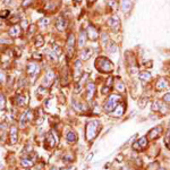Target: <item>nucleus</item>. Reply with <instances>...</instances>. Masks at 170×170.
<instances>
[{"instance_id": "e433bc0d", "label": "nucleus", "mask_w": 170, "mask_h": 170, "mask_svg": "<svg viewBox=\"0 0 170 170\" xmlns=\"http://www.w3.org/2000/svg\"><path fill=\"white\" fill-rule=\"evenodd\" d=\"M0 108L1 109H5L6 108V99L2 94H0Z\"/></svg>"}, {"instance_id": "7ed1b4c3", "label": "nucleus", "mask_w": 170, "mask_h": 170, "mask_svg": "<svg viewBox=\"0 0 170 170\" xmlns=\"http://www.w3.org/2000/svg\"><path fill=\"white\" fill-rule=\"evenodd\" d=\"M120 100H121V96L120 94H111L109 96V99L106 101L104 106H103V110L106 112H112L113 110L116 109V107L119 104Z\"/></svg>"}, {"instance_id": "9b49d317", "label": "nucleus", "mask_w": 170, "mask_h": 170, "mask_svg": "<svg viewBox=\"0 0 170 170\" xmlns=\"http://www.w3.org/2000/svg\"><path fill=\"white\" fill-rule=\"evenodd\" d=\"M9 139H10V144L12 145L17 143V139H18V131H17V127L16 126L10 127V131H9Z\"/></svg>"}, {"instance_id": "3c124183", "label": "nucleus", "mask_w": 170, "mask_h": 170, "mask_svg": "<svg viewBox=\"0 0 170 170\" xmlns=\"http://www.w3.org/2000/svg\"><path fill=\"white\" fill-rule=\"evenodd\" d=\"M8 1H10V0H5V2H8Z\"/></svg>"}, {"instance_id": "20e7f679", "label": "nucleus", "mask_w": 170, "mask_h": 170, "mask_svg": "<svg viewBox=\"0 0 170 170\" xmlns=\"http://www.w3.org/2000/svg\"><path fill=\"white\" fill-rule=\"evenodd\" d=\"M75 35L73 33H70L68 35V39H67V44H66V50H67V56L72 57L73 53H74V50H75Z\"/></svg>"}, {"instance_id": "4468645a", "label": "nucleus", "mask_w": 170, "mask_h": 170, "mask_svg": "<svg viewBox=\"0 0 170 170\" xmlns=\"http://www.w3.org/2000/svg\"><path fill=\"white\" fill-rule=\"evenodd\" d=\"M82 76V60H76L75 61V70H74V77L75 81H77Z\"/></svg>"}, {"instance_id": "37998d69", "label": "nucleus", "mask_w": 170, "mask_h": 170, "mask_svg": "<svg viewBox=\"0 0 170 170\" xmlns=\"http://www.w3.org/2000/svg\"><path fill=\"white\" fill-rule=\"evenodd\" d=\"M163 101L164 102H170V93H167V94L163 95Z\"/></svg>"}, {"instance_id": "7c9ffc66", "label": "nucleus", "mask_w": 170, "mask_h": 170, "mask_svg": "<svg viewBox=\"0 0 170 170\" xmlns=\"http://www.w3.org/2000/svg\"><path fill=\"white\" fill-rule=\"evenodd\" d=\"M108 51L110 53H115L117 51V44L115 43V42H112V41H110L109 44H108Z\"/></svg>"}, {"instance_id": "49530a36", "label": "nucleus", "mask_w": 170, "mask_h": 170, "mask_svg": "<svg viewBox=\"0 0 170 170\" xmlns=\"http://www.w3.org/2000/svg\"><path fill=\"white\" fill-rule=\"evenodd\" d=\"M73 1L75 2L76 5H78V4H81V2H82V0H73Z\"/></svg>"}, {"instance_id": "f8f14e48", "label": "nucleus", "mask_w": 170, "mask_h": 170, "mask_svg": "<svg viewBox=\"0 0 170 170\" xmlns=\"http://www.w3.org/2000/svg\"><path fill=\"white\" fill-rule=\"evenodd\" d=\"M56 78V75H55V72L52 70H48L45 73V76H44V86H50L52 82L55 81Z\"/></svg>"}, {"instance_id": "de8ad7c7", "label": "nucleus", "mask_w": 170, "mask_h": 170, "mask_svg": "<svg viewBox=\"0 0 170 170\" xmlns=\"http://www.w3.org/2000/svg\"><path fill=\"white\" fill-rule=\"evenodd\" d=\"M88 2H90V4H93V2H94L95 0H88Z\"/></svg>"}, {"instance_id": "6e6552de", "label": "nucleus", "mask_w": 170, "mask_h": 170, "mask_svg": "<svg viewBox=\"0 0 170 170\" xmlns=\"http://www.w3.org/2000/svg\"><path fill=\"white\" fill-rule=\"evenodd\" d=\"M67 24H68V22H67V19L65 18L63 16H60V17H58L56 20V27L58 31L63 32L66 30V27H67Z\"/></svg>"}, {"instance_id": "393cba45", "label": "nucleus", "mask_w": 170, "mask_h": 170, "mask_svg": "<svg viewBox=\"0 0 170 170\" xmlns=\"http://www.w3.org/2000/svg\"><path fill=\"white\" fill-rule=\"evenodd\" d=\"M30 119H31V111H26V112H24V115H23L22 118H20V126H24L26 121H28Z\"/></svg>"}, {"instance_id": "09e8293b", "label": "nucleus", "mask_w": 170, "mask_h": 170, "mask_svg": "<svg viewBox=\"0 0 170 170\" xmlns=\"http://www.w3.org/2000/svg\"><path fill=\"white\" fill-rule=\"evenodd\" d=\"M51 170H59V169H58V168H56V167H52V168H51Z\"/></svg>"}, {"instance_id": "a211bd4d", "label": "nucleus", "mask_w": 170, "mask_h": 170, "mask_svg": "<svg viewBox=\"0 0 170 170\" xmlns=\"http://www.w3.org/2000/svg\"><path fill=\"white\" fill-rule=\"evenodd\" d=\"M125 108H126L125 103H124V102H120L119 104L116 107V109H115V113H112V115L115 117H121V116L124 115V112H125Z\"/></svg>"}, {"instance_id": "f257e3e1", "label": "nucleus", "mask_w": 170, "mask_h": 170, "mask_svg": "<svg viewBox=\"0 0 170 170\" xmlns=\"http://www.w3.org/2000/svg\"><path fill=\"white\" fill-rule=\"evenodd\" d=\"M101 128V124L99 120H92L88 121L86 125V131H85V136L88 141H93L96 137L99 129Z\"/></svg>"}, {"instance_id": "f3484780", "label": "nucleus", "mask_w": 170, "mask_h": 170, "mask_svg": "<svg viewBox=\"0 0 170 170\" xmlns=\"http://www.w3.org/2000/svg\"><path fill=\"white\" fill-rule=\"evenodd\" d=\"M133 4L131 0H121V10L124 14H128L131 12Z\"/></svg>"}, {"instance_id": "9d476101", "label": "nucleus", "mask_w": 170, "mask_h": 170, "mask_svg": "<svg viewBox=\"0 0 170 170\" xmlns=\"http://www.w3.org/2000/svg\"><path fill=\"white\" fill-rule=\"evenodd\" d=\"M94 93H95L94 83H88V85H86V100L88 102L92 101V99L94 98Z\"/></svg>"}, {"instance_id": "b1692460", "label": "nucleus", "mask_w": 170, "mask_h": 170, "mask_svg": "<svg viewBox=\"0 0 170 170\" xmlns=\"http://www.w3.org/2000/svg\"><path fill=\"white\" fill-rule=\"evenodd\" d=\"M139 80L143 81V82H149L151 80V74L149 72H141L139 73Z\"/></svg>"}, {"instance_id": "c9c22d12", "label": "nucleus", "mask_w": 170, "mask_h": 170, "mask_svg": "<svg viewBox=\"0 0 170 170\" xmlns=\"http://www.w3.org/2000/svg\"><path fill=\"white\" fill-rule=\"evenodd\" d=\"M48 24H49V19L48 18H41L40 20H39V25H41L42 27H44V26H48Z\"/></svg>"}, {"instance_id": "603ef678", "label": "nucleus", "mask_w": 170, "mask_h": 170, "mask_svg": "<svg viewBox=\"0 0 170 170\" xmlns=\"http://www.w3.org/2000/svg\"><path fill=\"white\" fill-rule=\"evenodd\" d=\"M168 147H170V144H169V145H168Z\"/></svg>"}, {"instance_id": "2f4dec72", "label": "nucleus", "mask_w": 170, "mask_h": 170, "mask_svg": "<svg viewBox=\"0 0 170 170\" xmlns=\"http://www.w3.org/2000/svg\"><path fill=\"white\" fill-rule=\"evenodd\" d=\"M48 57H49V59H50L52 63H57L58 61V55L53 50L48 53Z\"/></svg>"}, {"instance_id": "58836bf2", "label": "nucleus", "mask_w": 170, "mask_h": 170, "mask_svg": "<svg viewBox=\"0 0 170 170\" xmlns=\"http://www.w3.org/2000/svg\"><path fill=\"white\" fill-rule=\"evenodd\" d=\"M35 27H36L35 24H31L30 25V27H28V36H31L32 34L35 32Z\"/></svg>"}, {"instance_id": "423d86ee", "label": "nucleus", "mask_w": 170, "mask_h": 170, "mask_svg": "<svg viewBox=\"0 0 170 170\" xmlns=\"http://www.w3.org/2000/svg\"><path fill=\"white\" fill-rule=\"evenodd\" d=\"M162 133H163V127L161 126V125L155 126L154 128H152L151 131L147 133L146 139H158L161 135H162Z\"/></svg>"}, {"instance_id": "8fccbe9b", "label": "nucleus", "mask_w": 170, "mask_h": 170, "mask_svg": "<svg viewBox=\"0 0 170 170\" xmlns=\"http://www.w3.org/2000/svg\"><path fill=\"white\" fill-rule=\"evenodd\" d=\"M159 170H166L164 168H159Z\"/></svg>"}, {"instance_id": "dca6fc26", "label": "nucleus", "mask_w": 170, "mask_h": 170, "mask_svg": "<svg viewBox=\"0 0 170 170\" xmlns=\"http://www.w3.org/2000/svg\"><path fill=\"white\" fill-rule=\"evenodd\" d=\"M88 80V73H84L82 75V77H80V81L77 82V85H76L75 88V91L76 92H78V91H81V88L84 86V84L86 83V81Z\"/></svg>"}, {"instance_id": "c03bdc74", "label": "nucleus", "mask_w": 170, "mask_h": 170, "mask_svg": "<svg viewBox=\"0 0 170 170\" xmlns=\"http://www.w3.org/2000/svg\"><path fill=\"white\" fill-rule=\"evenodd\" d=\"M33 58H34L35 60H41V59H42V56H41L40 53H34V55H33Z\"/></svg>"}, {"instance_id": "cd10ccee", "label": "nucleus", "mask_w": 170, "mask_h": 170, "mask_svg": "<svg viewBox=\"0 0 170 170\" xmlns=\"http://www.w3.org/2000/svg\"><path fill=\"white\" fill-rule=\"evenodd\" d=\"M72 103H73V107H74V109H75L76 111H80V112H81L83 110H85L83 103H81V102H77L76 100H73L72 101Z\"/></svg>"}, {"instance_id": "a878e982", "label": "nucleus", "mask_w": 170, "mask_h": 170, "mask_svg": "<svg viewBox=\"0 0 170 170\" xmlns=\"http://www.w3.org/2000/svg\"><path fill=\"white\" fill-rule=\"evenodd\" d=\"M20 164H22L23 167H25V168H31V167H33L34 162L32 161L31 159H28V158H24V159H22Z\"/></svg>"}, {"instance_id": "4be33fe9", "label": "nucleus", "mask_w": 170, "mask_h": 170, "mask_svg": "<svg viewBox=\"0 0 170 170\" xmlns=\"http://www.w3.org/2000/svg\"><path fill=\"white\" fill-rule=\"evenodd\" d=\"M77 134L75 132H73V131H70V132L67 133V135H66V139H67V142L68 143H76L77 142Z\"/></svg>"}, {"instance_id": "a18cd8bd", "label": "nucleus", "mask_w": 170, "mask_h": 170, "mask_svg": "<svg viewBox=\"0 0 170 170\" xmlns=\"http://www.w3.org/2000/svg\"><path fill=\"white\" fill-rule=\"evenodd\" d=\"M133 149H134V150H137V151H141V147H139V145L137 142L133 144Z\"/></svg>"}, {"instance_id": "c85d7f7f", "label": "nucleus", "mask_w": 170, "mask_h": 170, "mask_svg": "<svg viewBox=\"0 0 170 170\" xmlns=\"http://www.w3.org/2000/svg\"><path fill=\"white\" fill-rule=\"evenodd\" d=\"M34 44H35V47H36V48H41V47L44 44L43 35L38 34V35H36V38H35V43Z\"/></svg>"}, {"instance_id": "c756f323", "label": "nucleus", "mask_w": 170, "mask_h": 170, "mask_svg": "<svg viewBox=\"0 0 170 170\" xmlns=\"http://www.w3.org/2000/svg\"><path fill=\"white\" fill-rule=\"evenodd\" d=\"M147 141L149 139H146L145 136H143V137H141V139L137 141V143H139V147H141V150H143V149H145L146 146H147Z\"/></svg>"}, {"instance_id": "f704fd0d", "label": "nucleus", "mask_w": 170, "mask_h": 170, "mask_svg": "<svg viewBox=\"0 0 170 170\" xmlns=\"http://www.w3.org/2000/svg\"><path fill=\"white\" fill-rule=\"evenodd\" d=\"M116 88H117V90H118L119 92H125V91H126L125 85L123 84V82H121V81H119V82H118V84L116 85Z\"/></svg>"}, {"instance_id": "412c9836", "label": "nucleus", "mask_w": 170, "mask_h": 170, "mask_svg": "<svg viewBox=\"0 0 170 170\" xmlns=\"http://www.w3.org/2000/svg\"><path fill=\"white\" fill-rule=\"evenodd\" d=\"M47 144L49 145L50 147H53L57 144V139L53 133H48V135H47Z\"/></svg>"}, {"instance_id": "6ab92c4d", "label": "nucleus", "mask_w": 170, "mask_h": 170, "mask_svg": "<svg viewBox=\"0 0 170 170\" xmlns=\"http://www.w3.org/2000/svg\"><path fill=\"white\" fill-rule=\"evenodd\" d=\"M167 88H168V82H167V80L163 78V77H160V78L158 80L155 88H157L158 91H163V90H166Z\"/></svg>"}, {"instance_id": "1a4fd4ad", "label": "nucleus", "mask_w": 170, "mask_h": 170, "mask_svg": "<svg viewBox=\"0 0 170 170\" xmlns=\"http://www.w3.org/2000/svg\"><path fill=\"white\" fill-rule=\"evenodd\" d=\"M86 35L88 36V39H91L92 41H96L99 39V32L96 28H94L93 25H90L88 27V31H86Z\"/></svg>"}, {"instance_id": "79ce46f5", "label": "nucleus", "mask_w": 170, "mask_h": 170, "mask_svg": "<svg viewBox=\"0 0 170 170\" xmlns=\"http://www.w3.org/2000/svg\"><path fill=\"white\" fill-rule=\"evenodd\" d=\"M158 166H159V164H158V162H155V163H151L150 166H149V167H150V168H149V170L158 169Z\"/></svg>"}, {"instance_id": "0eeeda50", "label": "nucleus", "mask_w": 170, "mask_h": 170, "mask_svg": "<svg viewBox=\"0 0 170 170\" xmlns=\"http://www.w3.org/2000/svg\"><path fill=\"white\" fill-rule=\"evenodd\" d=\"M108 25H109V27H110L112 31L115 32L119 31V28H120L119 17H118L117 15H112L111 17H109V19H108Z\"/></svg>"}, {"instance_id": "5701e85b", "label": "nucleus", "mask_w": 170, "mask_h": 170, "mask_svg": "<svg viewBox=\"0 0 170 170\" xmlns=\"http://www.w3.org/2000/svg\"><path fill=\"white\" fill-rule=\"evenodd\" d=\"M85 42H86V31L81 30V32H80V39H78V47L80 48L84 47Z\"/></svg>"}, {"instance_id": "4c0bfd02", "label": "nucleus", "mask_w": 170, "mask_h": 170, "mask_svg": "<svg viewBox=\"0 0 170 170\" xmlns=\"http://www.w3.org/2000/svg\"><path fill=\"white\" fill-rule=\"evenodd\" d=\"M152 111H154V112H157V111H159V102L158 101H155V102H153L152 103Z\"/></svg>"}, {"instance_id": "ddd939ff", "label": "nucleus", "mask_w": 170, "mask_h": 170, "mask_svg": "<svg viewBox=\"0 0 170 170\" xmlns=\"http://www.w3.org/2000/svg\"><path fill=\"white\" fill-rule=\"evenodd\" d=\"M8 33H9V35L12 38H18V36H20V34H22V27L18 24H15V25H13L10 27V30H9Z\"/></svg>"}, {"instance_id": "f03ea898", "label": "nucleus", "mask_w": 170, "mask_h": 170, "mask_svg": "<svg viewBox=\"0 0 170 170\" xmlns=\"http://www.w3.org/2000/svg\"><path fill=\"white\" fill-rule=\"evenodd\" d=\"M95 66L101 73H111L113 70V63L106 57H99L95 60Z\"/></svg>"}, {"instance_id": "39448f33", "label": "nucleus", "mask_w": 170, "mask_h": 170, "mask_svg": "<svg viewBox=\"0 0 170 170\" xmlns=\"http://www.w3.org/2000/svg\"><path fill=\"white\" fill-rule=\"evenodd\" d=\"M39 70H40V67H39V65L35 61H30V63H27V65H26V73L32 78H34L36 76Z\"/></svg>"}, {"instance_id": "2eb2a0df", "label": "nucleus", "mask_w": 170, "mask_h": 170, "mask_svg": "<svg viewBox=\"0 0 170 170\" xmlns=\"http://www.w3.org/2000/svg\"><path fill=\"white\" fill-rule=\"evenodd\" d=\"M92 55H93V49L92 48H85L81 51V59L80 60H88Z\"/></svg>"}, {"instance_id": "a19ab883", "label": "nucleus", "mask_w": 170, "mask_h": 170, "mask_svg": "<svg viewBox=\"0 0 170 170\" xmlns=\"http://www.w3.org/2000/svg\"><path fill=\"white\" fill-rule=\"evenodd\" d=\"M32 2H33V0H24V1H23V4H22V6L24 7V8H26V7L31 6Z\"/></svg>"}, {"instance_id": "72a5a7b5", "label": "nucleus", "mask_w": 170, "mask_h": 170, "mask_svg": "<svg viewBox=\"0 0 170 170\" xmlns=\"http://www.w3.org/2000/svg\"><path fill=\"white\" fill-rule=\"evenodd\" d=\"M146 102H147V98H142L141 100L139 101V107L141 108V109H143V108L146 107Z\"/></svg>"}, {"instance_id": "aec40b11", "label": "nucleus", "mask_w": 170, "mask_h": 170, "mask_svg": "<svg viewBox=\"0 0 170 170\" xmlns=\"http://www.w3.org/2000/svg\"><path fill=\"white\" fill-rule=\"evenodd\" d=\"M112 85H113V77H112V76H110V77L107 80V82H106L104 88H102V94H107L108 92L111 90Z\"/></svg>"}, {"instance_id": "864d4df0", "label": "nucleus", "mask_w": 170, "mask_h": 170, "mask_svg": "<svg viewBox=\"0 0 170 170\" xmlns=\"http://www.w3.org/2000/svg\"><path fill=\"white\" fill-rule=\"evenodd\" d=\"M0 61H1V58H0Z\"/></svg>"}, {"instance_id": "bb28decb", "label": "nucleus", "mask_w": 170, "mask_h": 170, "mask_svg": "<svg viewBox=\"0 0 170 170\" xmlns=\"http://www.w3.org/2000/svg\"><path fill=\"white\" fill-rule=\"evenodd\" d=\"M15 102H16L17 106H24L26 102L25 96H23L22 94H17L16 95V98H15Z\"/></svg>"}, {"instance_id": "473e14b6", "label": "nucleus", "mask_w": 170, "mask_h": 170, "mask_svg": "<svg viewBox=\"0 0 170 170\" xmlns=\"http://www.w3.org/2000/svg\"><path fill=\"white\" fill-rule=\"evenodd\" d=\"M10 16V10H8V9H5V10H1L0 12V17L1 18H7V17H9Z\"/></svg>"}, {"instance_id": "ea45409f", "label": "nucleus", "mask_w": 170, "mask_h": 170, "mask_svg": "<svg viewBox=\"0 0 170 170\" xmlns=\"http://www.w3.org/2000/svg\"><path fill=\"white\" fill-rule=\"evenodd\" d=\"M108 2H110L109 6L111 7L112 10H116V9H117V5H116V1H115V0H108Z\"/></svg>"}]
</instances>
